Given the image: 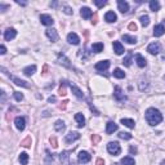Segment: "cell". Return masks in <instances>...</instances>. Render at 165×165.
Segmentation results:
<instances>
[{
	"instance_id": "44dd1931",
	"label": "cell",
	"mask_w": 165,
	"mask_h": 165,
	"mask_svg": "<svg viewBox=\"0 0 165 165\" xmlns=\"http://www.w3.org/2000/svg\"><path fill=\"white\" fill-rule=\"evenodd\" d=\"M10 79H12V80L14 81V84H16V85H20V87H23V88H30V84H29L27 81L21 80V79L14 78V76H10Z\"/></svg>"
},
{
	"instance_id": "7bdbcfd3",
	"label": "cell",
	"mask_w": 165,
	"mask_h": 165,
	"mask_svg": "<svg viewBox=\"0 0 165 165\" xmlns=\"http://www.w3.org/2000/svg\"><path fill=\"white\" fill-rule=\"evenodd\" d=\"M129 30H130V31H137V25L134 23V22H132V23H129Z\"/></svg>"
},
{
	"instance_id": "836d02e7",
	"label": "cell",
	"mask_w": 165,
	"mask_h": 165,
	"mask_svg": "<svg viewBox=\"0 0 165 165\" xmlns=\"http://www.w3.org/2000/svg\"><path fill=\"white\" fill-rule=\"evenodd\" d=\"M119 138L124 139V141H129V139H132V134L126 133V132H120V133H119Z\"/></svg>"
},
{
	"instance_id": "83f0119b",
	"label": "cell",
	"mask_w": 165,
	"mask_h": 165,
	"mask_svg": "<svg viewBox=\"0 0 165 165\" xmlns=\"http://www.w3.org/2000/svg\"><path fill=\"white\" fill-rule=\"evenodd\" d=\"M123 40L126 41L128 44H136L137 43V38L130 36V35H123Z\"/></svg>"
},
{
	"instance_id": "603a6c76",
	"label": "cell",
	"mask_w": 165,
	"mask_h": 165,
	"mask_svg": "<svg viewBox=\"0 0 165 165\" xmlns=\"http://www.w3.org/2000/svg\"><path fill=\"white\" fill-rule=\"evenodd\" d=\"M35 71H36V66H35V65L29 66V67L23 68V74H25L26 76H31V75H34Z\"/></svg>"
},
{
	"instance_id": "ac0fdd59",
	"label": "cell",
	"mask_w": 165,
	"mask_h": 165,
	"mask_svg": "<svg viewBox=\"0 0 165 165\" xmlns=\"http://www.w3.org/2000/svg\"><path fill=\"white\" fill-rule=\"evenodd\" d=\"M54 129H56V132H58V133H63V132L66 130L65 121H62V120H57L56 124H54Z\"/></svg>"
},
{
	"instance_id": "ee69618b",
	"label": "cell",
	"mask_w": 165,
	"mask_h": 165,
	"mask_svg": "<svg viewBox=\"0 0 165 165\" xmlns=\"http://www.w3.org/2000/svg\"><path fill=\"white\" fill-rule=\"evenodd\" d=\"M63 9H65V10H63V12H65L66 14H72V9H71L70 7H65V8H63Z\"/></svg>"
},
{
	"instance_id": "30bf717a",
	"label": "cell",
	"mask_w": 165,
	"mask_h": 165,
	"mask_svg": "<svg viewBox=\"0 0 165 165\" xmlns=\"http://www.w3.org/2000/svg\"><path fill=\"white\" fill-rule=\"evenodd\" d=\"M40 22L44 25V26H52V25L54 23L53 18H52L49 14H41L40 16Z\"/></svg>"
},
{
	"instance_id": "277c9868",
	"label": "cell",
	"mask_w": 165,
	"mask_h": 165,
	"mask_svg": "<svg viewBox=\"0 0 165 165\" xmlns=\"http://www.w3.org/2000/svg\"><path fill=\"white\" fill-rule=\"evenodd\" d=\"M79 138H80V133H78V132H70L68 134H66L65 142L66 143H72V142L78 141Z\"/></svg>"
},
{
	"instance_id": "db71d44e",
	"label": "cell",
	"mask_w": 165,
	"mask_h": 165,
	"mask_svg": "<svg viewBox=\"0 0 165 165\" xmlns=\"http://www.w3.org/2000/svg\"><path fill=\"white\" fill-rule=\"evenodd\" d=\"M161 25H163V26H164V29H165V21L163 22V23H161Z\"/></svg>"
},
{
	"instance_id": "8fae6325",
	"label": "cell",
	"mask_w": 165,
	"mask_h": 165,
	"mask_svg": "<svg viewBox=\"0 0 165 165\" xmlns=\"http://www.w3.org/2000/svg\"><path fill=\"white\" fill-rule=\"evenodd\" d=\"M67 41L70 44H72V45H78V44L80 43V38H79L75 32H70V34L67 35Z\"/></svg>"
},
{
	"instance_id": "c3c4849f",
	"label": "cell",
	"mask_w": 165,
	"mask_h": 165,
	"mask_svg": "<svg viewBox=\"0 0 165 165\" xmlns=\"http://www.w3.org/2000/svg\"><path fill=\"white\" fill-rule=\"evenodd\" d=\"M48 102H49V103H52V102H56V97H54V95H50V97L48 98Z\"/></svg>"
},
{
	"instance_id": "7a4b0ae2",
	"label": "cell",
	"mask_w": 165,
	"mask_h": 165,
	"mask_svg": "<svg viewBox=\"0 0 165 165\" xmlns=\"http://www.w3.org/2000/svg\"><path fill=\"white\" fill-rule=\"evenodd\" d=\"M107 151H108L111 155H119L121 152V148H120V145L117 142H110L107 145Z\"/></svg>"
},
{
	"instance_id": "ba28073f",
	"label": "cell",
	"mask_w": 165,
	"mask_h": 165,
	"mask_svg": "<svg viewBox=\"0 0 165 165\" xmlns=\"http://www.w3.org/2000/svg\"><path fill=\"white\" fill-rule=\"evenodd\" d=\"M57 62H58L59 65H62L63 67L72 68V66H71V63H70V59H68L66 56H63V54H58V59H57Z\"/></svg>"
},
{
	"instance_id": "8d00e7d4",
	"label": "cell",
	"mask_w": 165,
	"mask_h": 165,
	"mask_svg": "<svg viewBox=\"0 0 165 165\" xmlns=\"http://www.w3.org/2000/svg\"><path fill=\"white\" fill-rule=\"evenodd\" d=\"M139 20H141V23L143 25V27H147L150 25V17L148 16H142Z\"/></svg>"
},
{
	"instance_id": "e575fe53",
	"label": "cell",
	"mask_w": 165,
	"mask_h": 165,
	"mask_svg": "<svg viewBox=\"0 0 165 165\" xmlns=\"http://www.w3.org/2000/svg\"><path fill=\"white\" fill-rule=\"evenodd\" d=\"M132 57H133V54H132V52H129L128 57H125V58H124L123 63H124V65L126 66V67H129V66L132 65Z\"/></svg>"
},
{
	"instance_id": "5bb4252c",
	"label": "cell",
	"mask_w": 165,
	"mask_h": 165,
	"mask_svg": "<svg viewBox=\"0 0 165 165\" xmlns=\"http://www.w3.org/2000/svg\"><path fill=\"white\" fill-rule=\"evenodd\" d=\"M164 34H165V29L163 25H156V26L153 27V36L160 38V36H163Z\"/></svg>"
},
{
	"instance_id": "7c38bea8",
	"label": "cell",
	"mask_w": 165,
	"mask_h": 165,
	"mask_svg": "<svg viewBox=\"0 0 165 165\" xmlns=\"http://www.w3.org/2000/svg\"><path fill=\"white\" fill-rule=\"evenodd\" d=\"M16 36H17V31H16L14 29H8L7 31H5V34H4V39L7 41L13 40Z\"/></svg>"
},
{
	"instance_id": "60d3db41",
	"label": "cell",
	"mask_w": 165,
	"mask_h": 165,
	"mask_svg": "<svg viewBox=\"0 0 165 165\" xmlns=\"http://www.w3.org/2000/svg\"><path fill=\"white\" fill-rule=\"evenodd\" d=\"M14 98H16V101H18V102H20V101L23 100V94L20 93V92H16L14 93Z\"/></svg>"
},
{
	"instance_id": "5b68a950",
	"label": "cell",
	"mask_w": 165,
	"mask_h": 165,
	"mask_svg": "<svg viewBox=\"0 0 165 165\" xmlns=\"http://www.w3.org/2000/svg\"><path fill=\"white\" fill-rule=\"evenodd\" d=\"M114 98L117 101V102H124V101H126V95L123 93V90H121V88H120V87H116V88H115Z\"/></svg>"
},
{
	"instance_id": "7402d4cb",
	"label": "cell",
	"mask_w": 165,
	"mask_h": 165,
	"mask_svg": "<svg viewBox=\"0 0 165 165\" xmlns=\"http://www.w3.org/2000/svg\"><path fill=\"white\" fill-rule=\"evenodd\" d=\"M70 88H71V90H72V93H74V94H75L78 98H80V100H81V98H84V94H82V92H81L80 89H79L78 87H76V85L70 84Z\"/></svg>"
},
{
	"instance_id": "b9f144b4",
	"label": "cell",
	"mask_w": 165,
	"mask_h": 165,
	"mask_svg": "<svg viewBox=\"0 0 165 165\" xmlns=\"http://www.w3.org/2000/svg\"><path fill=\"white\" fill-rule=\"evenodd\" d=\"M50 145L53 148H57L58 147V145H57V138L56 137H50Z\"/></svg>"
},
{
	"instance_id": "f5cc1de1",
	"label": "cell",
	"mask_w": 165,
	"mask_h": 165,
	"mask_svg": "<svg viewBox=\"0 0 165 165\" xmlns=\"http://www.w3.org/2000/svg\"><path fill=\"white\" fill-rule=\"evenodd\" d=\"M17 4H20V5H26V3H25V1H17Z\"/></svg>"
},
{
	"instance_id": "52a82bcc",
	"label": "cell",
	"mask_w": 165,
	"mask_h": 165,
	"mask_svg": "<svg viewBox=\"0 0 165 165\" xmlns=\"http://www.w3.org/2000/svg\"><path fill=\"white\" fill-rule=\"evenodd\" d=\"M45 35L48 36V39L50 40L52 43L58 40V32H57V30H54V29H48L45 31Z\"/></svg>"
},
{
	"instance_id": "f35d334b",
	"label": "cell",
	"mask_w": 165,
	"mask_h": 165,
	"mask_svg": "<svg viewBox=\"0 0 165 165\" xmlns=\"http://www.w3.org/2000/svg\"><path fill=\"white\" fill-rule=\"evenodd\" d=\"M94 4L97 5L98 8H102L107 4V1H104V0H94Z\"/></svg>"
},
{
	"instance_id": "d6a6232c",
	"label": "cell",
	"mask_w": 165,
	"mask_h": 165,
	"mask_svg": "<svg viewBox=\"0 0 165 165\" xmlns=\"http://www.w3.org/2000/svg\"><path fill=\"white\" fill-rule=\"evenodd\" d=\"M68 153H70L68 151H65V152H62L61 155H59V158H61V161H62V163L65 164V165L68 163V158H70V155H68Z\"/></svg>"
},
{
	"instance_id": "9c48e42d",
	"label": "cell",
	"mask_w": 165,
	"mask_h": 165,
	"mask_svg": "<svg viewBox=\"0 0 165 165\" xmlns=\"http://www.w3.org/2000/svg\"><path fill=\"white\" fill-rule=\"evenodd\" d=\"M14 124H16V128L22 132L25 129V126H26V120H25V117H22V116H17L14 119Z\"/></svg>"
},
{
	"instance_id": "681fc988",
	"label": "cell",
	"mask_w": 165,
	"mask_h": 165,
	"mask_svg": "<svg viewBox=\"0 0 165 165\" xmlns=\"http://www.w3.org/2000/svg\"><path fill=\"white\" fill-rule=\"evenodd\" d=\"M97 20H98V16H97V14H94V17H93V21H92V23H93V25H97V22H98Z\"/></svg>"
},
{
	"instance_id": "9a60e30c",
	"label": "cell",
	"mask_w": 165,
	"mask_h": 165,
	"mask_svg": "<svg viewBox=\"0 0 165 165\" xmlns=\"http://www.w3.org/2000/svg\"><path fill=\"white\" fill-rule=\"evenodd\" d=\"M110 67V61H101V62H98L97 65H95V70L97 71H106L107 68Z\"/></svg>"
},
{
	"instance_id": "3957f363",
	"label": "cell",
	"mask_w": 165,
	"mask_h": 165,
	"mask_svg": "<svg viewBox=\"0 0 165 165\" xmlns=\"http://www.w3.org/2000/svg\"><path fill=\"white\" fill-rule=\"evenodd\" d=\"M90 159H92V156H90V153L87 152V151H80L78 155V160H79V163H81V164L89 163Z\"/></svg>"
},
{
	"instance_id": "bcb514c9",
	"label": "cell",
	"mask_w": 165,
	"mask_h": 165,
	"mask_svg": "<svg viewBox=\"0 0 165 165\" xmlns=\"http://www.w3.org/2000/svg\"><path fill=\"white\" fill-rule=\"evenodd\" d=\"M0 53H1V54H5V53H7V48H5L4 45L0 46Z\"/></svg>"
},
{
	"instance_id": "4316f807",
	"label": "cell",
	"mask_w": 165,
	"mask_h": 165,
	"mask_svg": "<svg viewBox=\"0 0 165 165\" xmlns=\"http://www.w3.org/2000/svg\"><path fill=\"white\" fill-rule=\"evenodd\" d=\"M121 124L125 126H128V128H130V129H134V126H136V123H134V120H132V119H121Z\"/></svg>"
},
{
	"instance_id": "6da1fadb",
	"label": "cell",
	"mask_w": 165,
	"mask_h": 165,
	"mask_svg": "<svg viewBox=\"0 0 165 165\" xmlns=\"http://www.w3.org/2000/svg\"><path fill=\"white\" fill-rule=\"evenodd\" d=\"M145 116H146V121L151 126H155L163 121V115H161V112L159 111V110L153 108V107H151V108H148L147 111H146Z\"/></svg>"
},
{
	"instance_id": "f546056e",
	"label": "cell",
	"mask_w": 165,
	"mask_h": 165,
	"mask_svg": "<svg viewBox=\"0 0 165 165\" xmlns=\"http://www.w3.org/2000/svg\"><path fill=\"white\" fill-rule=\"evenodd\" d=\"M121 164L123 165H136V161H134L133 158H129V156H126V158H123L121 159Z\"/></svg>"
},
{
	"instance_id": "2e32d148",
	"label": "cell",
	"mask_w": 165,
	"mask_h": 165,
	"mask_svg": "<svg viewBox=\"0 0 165 165\" xmlns=\"http://www.w3.org/2000/svg\"><path fill=\"white\" fill-rule=\"evenodd\" d=\"M117 7H119V10L123 14L129 10V4L126 1H124V0H117Z\"/></svg>"
},
{
	"instance_id": "4dcf8cb0",
	"label": "cell",
	"mask_w": 165,
	"mask_h": 165,
	"mask_svg": "<svg viewBox=\"0 0 165 165\" xmlns=\"http://www.w3.org/2000/svg\"><path fill=\"white\" fill-rule=\"evenodd\" d=\"M114 76L117 79H124L125 78V72L121 70V68H115L114 70Z\"/></svg>"
},
{
	"instance_id": "d6986e66",
	"label": "cell",
	"mask_w": 165,
	"mask_h": 165,
	"mask_svg": "<svg viewBox=\"0 0 165 165\" xmlns=\"http://www.w3.org/2000/svg\"><path fill=\"white\" fill-rule=\"evenodd\" d=\"M80 14H81L82 18H85V20H89V18L92 17L93 13H92V10H90L88 7H82L81 10H80Z\"/></svg>"
},
{
	"instance_id": "74e56055",
	"label": "cell",
	"mask_w": 165,
	"mask_h": 165,
	"mask_svg": "<svg viewBox=\"0 0 165 165\" xmlns=\"http://www.w3.org/2000/svg\"><path fill=\"white\" fill-rule=\"evenodd\" d=\"M21 146H23V147H31V137L25 138L23 141L21 142Z\"/></svg>"
},
{
	"instance_id": "ab89813d",
	"label": "cell",
	"mask_w": 165,
	"mask_h": 165,
	"mask_svg": "<svg viewBox=\"0 0 165 165\" xmlns=\"http://www.w3.org/2000/svg\"><path fill=\"white\" fill-rule=\"evenodd\" d=\"M100 141H101V137L98 136V134H94V136L92 137V142H93V145H97Z\"/></svg>"
},
{
	"instance_id": "4fadbf2b",
	"label": "cell",
	"mask_w": 165,
	"mask_h": 165,
	"mask_svg": "<svg viewBox=\"0 0 165 165\" xmlns=\"http://www.w3.org/2000/svg\"><path fill=\"white\" fill-rule=\"evenodd\" d=\"M114 52L117 54V56H121V54L125 52V49H124V46H123V44L120 43V41H114Z\"/></svg>"
},
{
	"instance_id": "f907efd6",
	"label": "cell",
	"mask_w": 165,
	"mask_h": 165,
	"mask_svg": "<svg viewBox=\"0 0 165 165\" xmlns=\"http://www.w3.org/2000/svg\"><path fill=\"white\" fill-rule=\"evenodd\" d=\"M129 151H130V153H137V148L133 147V146H132V147L129 148Z\"/></svg>"
},
{
	"instance_id": "11a10c76",
	"label": "cell",
	"mask_w": 165,
	"mask_h": 165,
	"mask_svg": "<svg viewBox=\"0 0 165 165\" xmlns=\"http://www.w3.org/2000/svg\"><path fill=\"white\" fill-rule=\"evenodd\" d=\"M161 165H165V161H163V163H161Z\"/></svg>"
},
{
	"instance_id": "f1b7e54d",
	"label": "cell",
	"mask_w": 165,
	"mask_h": 165,
	"mask_svg": "<svg viewBox=\"0 0 165 165\" xmlns=\"http://www.w3.org/2000/svg\"><path fill=\"white\" fill-rule=\"evenodd\" d=\"M150 8L152 12H158L159 9H160V4H159L158 0H151L150 1Z\"/></svg>"
},
{
	"instance_id": "d590c367",
	"label": "cell",
	"mask_w": 165,
	"mask_h": 165,
	"mask_svg": "<svg viewBox=\"0 0 165 165\" xmlns=\"http://www.w3.org/2000/svg\"><path fill=\"white\" fill-rule=\"evenodd\" d=\"M66 85H67V81H61V87H59V95H66Z\"/></svg>"
},
{
	"instance_id": "8992f818",
	"label": "cell",
	"mask_w": 165,
	"mask_h": 165,
	"mask_svg": "<svg viewBox=\"0 0 165 165\" xmlns=\"http://www.w3.org/2000/svg\"><path fill=\"white\" fill-rule=\"evenodd\" d=\"M160 50H161V45H160V43H158V41L151 43L150 45L147 46V52H150L151 54H159Z\"/></svg>"
},
{
	"instance_id": "484cf974",
	"label": "cell",
	"mask_w": 165,
	"mask_h": 165,
	"mask_svg": "<svg viewBox=\"0 0 165 165\" xmlns=\"http://www.w3.org/2000/svg\"><path fill=\"white\" fill-rule=\"evenodd\" d=\"M103 44L102 43H94L92 45V50L94 52V53H101V52H103Z\"/></svg>"
},
{
	"instance_id": "1f68e13d",
	"label": "cell",
	"mask_w": 165,
	"mask_h": 165,
	"mask_svg": "<svg viewBox=\"0 0 165 165\" xmlns=\"http://www.w3.org/2000/svg\"><path fill=\"white\" fill-rule=\"evenodd\" d=\"M20 163L22 165H27V163H29V155L26 152H22L20 155Z\"/></svg>"
},
{
	"instance_id": "d4e9b609",
	"label": "cell",
	"mask_w": 165,
	"mask_h": 165,
	"mask_svg": "<svg viewBox=\"0 0 165 165\" xmlns=\"http://www.w3.org/2000/svg\"><path fill=\"white\" fill-rule=\"evenodd\" d=\"M136 61H137V65H138L139 67H146V65H147L146 58H143L141 54H137L136 56Z\"/></svg>"
},
{
	"instance_id": "ffe728a7",
	"label": "cell",
	"mask_w": 165,
	"mask_h": 165,
	"mask_svg": "<svg viewBox=\"0 0 165 165\" xmlns=\"http://www.w3.org/2000/svg\"><path fill=\"white\" fill-rule=\"evenodd\" d=\"M117 130V124H115L114 121H108L107 123V128H106V133L107 134H112L114 132Z\"/></svg>"
},
{
	"instance_id": "7dc6e473",
	"label": "cell",
	"mask_w": 165,
	"mask_h": 165,
	"mask_svg": "<svg viewBox=\"0 0 165 165\" xmlns=\"http://www.w3.org/2000/svg\"><path fill=\"white\" fill-rule=\"evenodd\" d=\"M103 164H104L103 159H97V161H95V165H103Z\"/></svg>"
},
{
	"instance_id": "cb8c5ba5",
	"label": "cell",
	"mask_w": 165,
	"mask_h": 165,
	"mask_svg": "<svg viewBox=\"0 0 165 165\" xmlns=\"http://www.w3.org/2000/svg\"><path fill=\"white\" fill-rule=\"evenodd\" d=\"M75 120L78 121V126L79 128H82L85 125V117L82 116V114H76L75 115Z\"/></svg>"
},
{
	"instance_id": "e0dca14e",
	"label": "cell",
	"mask_w": 165,
	"mask_h": 165,
	"mask_svg": "<svg viewBox=\"0 0 165 165\" xmlns=\"http://www.w3.org/2000/svg\"><path fill=\"white\" fill-rule=\"evenodd\" d=\"M104 20L108 22V23H114V22H116V20H117V16L115 14L112 10H110V12H107L106 14H104Z\"/></svg>"
},
{
	"instance_id": "f6af8a7d",
	"label": "cell",
	"mask_w": 165,
	"mask_h": 165,
	"mask_svg": "<svg viewBox=\"0 0 165 165\" xmlns=\"http://www.w3.org/2000/svg\"><path fill=\"white\" fill-rule=\"evenodd\" d=\"M67 103H68V101H63V102L59 104V108H61V110H66V106H67Z\"/></svg>"
},
{
	"instance_id": "816d5d0a",
	"label": "cell",
	"mask_w": 165,
	"mask_h": 165,
	"mask_svg": "<svg viewBox=\"0 0 165 165\" xmlns=\"http://www.w3.org/2000/svg\"><path fill=\"white\" fill-rule=\"evenodd\" d=\"M46 72H48V65H44V67H43V74L45 75Z\"/></svg>"
}]
</instances>
